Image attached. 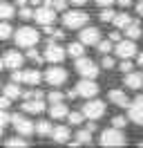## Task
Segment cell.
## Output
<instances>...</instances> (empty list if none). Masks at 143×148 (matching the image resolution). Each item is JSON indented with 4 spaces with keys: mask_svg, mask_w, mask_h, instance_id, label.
Returning a JSON list of instances; mask_svg holds the SVG:
<instances>
[{
    "mask_svg": "<svg viewBox=\"0 0 143 148\" xmlns=\"http://www.w3.org/2000/svg\"><path fill=\"white\" fill-rule=\"evenodd\" d=\"M101 146H107V148H116V146H125L127 144V137H125L123 128H107L101 132V139H98Z\"/></svg>",
    "mask_w": 143,
    "mask_h": 148,
    "instance_id": "cell-1",
    "label": "cell"
},
{
    "mask_svg": "<svg viewBox=\"0 0 143 148\" xmlns=\"http://www.w3.org/2000/svg\"><path fill=\"white\" fill-rule=\"evenodd\" d=\"M14 38H16L18 47H25V49H29V47H36V43H38L40 34H38V29L29 27V25H22L20 29H16Z\"/></svg>",
    "mask_w": 143,
    "mask_h": 148,
    "instance_id": "cell-2",
    "label": "cell"
},
{
    "mask_svg": "<svg viewBox=\"0 0 143 148\" xmlns=\"http://www.w3.org/2000/svg\"><path fill=\"white\" fill-rule=\"evenodd\" d=\"M87 20H89L87 11H80V9L63 11V25H65L67 29H80V27H85Z\"/></svg>",
    "mask_w": 143,
    "mask_h": 148,
    "instance_id": "cell-3",
    "label": "cell"
},
{
    "mask_svg": "<svg viewBox=\"0 0 143 148\" xmlns=\"http://www.w3.org/2000/svg\"><path fill=\"white\" fill-rule=\"evenodd\" d=\"M74 61H76L74 67H76V72H78L83 79H94V76H98V65L94 63V61H89L85 56H78V58H74Z\"/></svg>",
    "mask_w": 143,
    "mask_h": 148,
    "instance_id": "cell-4",
    "label": "cell"
},
{
    "mask_svg": "<svg viewBox=\"0 0 143 148\" xmlns=\"http://www.w3.org/2000/svg\"><path fill=\"white\" fill-rule=\"evenodd\" d=\"M34 20L40 27H49L54 20H56V9L49 5H40L38 9H34Z\"/></svg>",
    "mask_w": 143,
    "mask_h": 148,
    "instance_id": "cell-5",
    "label": "cell"
},
{
    "mask_svg": "<svg viewBox=\"0 0 143 148\" xmlns=\"http://www.w3.org/2000/svg\"><path fill=\"white\" fill-rule=\"evenodd\" d=\"M83 114H85L87 119H94V121L101 119V117L105 114V103L101 101V99H94V97H92V99L83 106Z\"/></svg>",
    "mask_w": 143,
    "mask_h": 148,
    "instance_id": "cell-6",
    "label": "cell"
},
{
    "mask_svg": "<svg viewBox=\"0 0 143 148\" xmlns=\"http://www.w3.org/2000/svg\"><path fill=\"white\" fill-rule=\"evenodd\" d=\"M11 126H14V128L18 130V135H22V137H29V135L36 132V126L27 119L25 114H14V117H11Z\"/></svg>",
    "mask_w": 143,
    "mask_h": 148,
    "instance_id": "cell-7",
    "label": "cell"
},
{
    "mask_svg": "<svg viewBox=\"0 0 143 148\" xmlns=\"http://www.w3.org/2000/svg\"><path fill=\"white\" fill-rule=\"evenodd\" d=\"M43 56H45V61H49V63H63L65 56H67V49H63V45H58V43H49L45 47Z\"/></svg>",
    "mask_w": 143,
    "mask_h": 148,
    "instance_id": "cell-8",
    "label": "cell"
},
{
    "mask_svg": "<svg viewBox=\"0 0 143 148\" xmlns=\"http://www.w3.org/2000/svg\"><path fill=\"white\" fill-rule=\"evenodd\" d=\"M76 94L78 97H85V99H92L98 94V83H94V79H83L76 83Z\"/></svg>",
    "mask_w": 143,
    "mask_h": 148,
    "instance_id": "cell-9",
    "label": "cell"
},
{
    "mask_svg": "<svg viewBox=\"0 0 143 148\" xmlns=\"http://www.w3.org/2000/svg\"><path fill=\"white\" fill-rule=\"evenodd\" d=\"M136 43H134V38H127V40H118L114 47V54L123 61V58H132L134 54H136Z\"/></svg>",
    "mask_w": 143,
    "mask_h": 148,
    "instance_id": "cell-10",
    "label": "cell"
},
{
    "mask_svg": "<svg viewBox=\"0 0 143 148\" xmlns=\"http://www.w3.org/2000/svg\"><path fill=\"white\" fill-rule=\"evenodd\" d=\"M127 119L143 126V97H136L134 101H130V106H127Z\"/></svg>",
    "mask_w": 143,
    "mask_h": 148,
    "instance_id": "cell-11",
    "label": "cell"
},
{
    "mask_svg": "<svg viewBox=\"0 0 143 148\" xmlns=\"http://www.w3.org/2000/svg\"><path fill=\"white\" fill-rule=\"evenodd\" d=\"M45 81L49 85H63L67 81V70L65 67H49L45 72Z\"/></svg>",
    "mask_w": 143,
    "mask_h": 148,
    "instance_id": "cell-12",
    "label": "cell"
},
{
    "mask_svg": "<svg viewBox=\"0 0 143 148\" xmlns=\"http://www.w3.org/2000/svg\"><path fill=\"white\" fill-rule=\"evenodd\" d=\"M78 40L85 43V45H96L101 40V32H98V27H80Z\"/></svg>",
    "mask_w": 143,
    "mask_h": 148,
    "instance_id": "cell-13",
    "label": "cell"
},
{
    "mask_svg": "<svg viewBox=\"0 0 143 148\" xmlns=\"http://www.w3.org/2000/svg\"><path fill=\"white\" fill-rule=\"evenodd\" d=\"M5 67H9L11 72L14 70H20L22 67V63H25V56L20 54V52H16V49H9V52H5Z\"/></svg>",
    "mask_w": 143,
    "mask_h": 148,
    "instance_id": "cell-14",
    "label": "cell"
},
{
    "mask_svg": "<svg viewBox=\"0 0 143 148\" xmlns=\"http://www.w3.org/2000/svg\"><path fill=\"white\" fill-rule=\"evenodd\" d=\"M20 106H22V112L27 114H40L45 110V99H25V103Z\"/></svg>",
    "mask_w": 143,
    "mask_h": 148,
    "instance_id": "cell-15",
    "label": "cell"
},
{
    "mask_svg": "<svg viewBox=\"0 0 143 148\" xmlns=\"http://www.w3.org/2000/svg\"><path fill=\"white\" fill-rule=\"evenodd\" d=\"M45 76L38 70H27V72H20V83H27V85H38Z\"/></svg>",
    "mask_w": 143,
    "mask_h": 148,
    "instance_id": "cell-16",
    "label": "cell"
},
{
    "mask_svg": "<svg viewBox=\"0 0 143 148\" xmlns=\"http://www.w3.org/2000/svg\"><path fill=\"white\" fill-rule=\"evenodd\" d=\"M69 137H72V132L67 126H56L52 130V139L56 144H69Z\"/></svg>",
    "mask_w": 143,
    "mask_h": 148,
    "instance_id": "cell-17",
    "label": "cell"
},
{
    "mask_svg": "<svg viewBox=\"0 0 143 148\" xmlns=\"http://www.w3.org/2000/svg\"><path fill=\"white\" fill-rule=\"evenodd\" d=\"M125 85L130 90H141L143 88V74L141 72H127L125 74Z\"/></svg>",
    "mask_w": 143,
    "mask_h": 148,
    "instance_id": "cell-18",
    "label": "cell"
},
{
    "mask_svg": "<svg viewBox=\"0 0 143 148\" xmlns=\"http://www.w3.org/2000/svg\"><path fill=\"white\" fill-rule=\"evenodd\" d=\"M110 103H114L118 108H127L130 106V99L123 90H110Z\"/></svg>",
    "mask_w": 143,
    "mask_h": 148,
    "instance_id": "cell-19",
    "label": "cell"
},
{
    "mask_svg": "<svg viewBox=\"0 0 143 148\" xmlns=\"http://www.w3.org/2000/svg\"><path fill=\"white\" fill-rule=\"evenodd\" d=\"M67 114H69V110H67V106L65 103H52V108H49V117L52 119H67Z\"/></svg>",
    "mask_w": 143,
    "mask_h": 148,
    "instance_id": "cell-20",
    "label": "cell"
},
{
    "mask_svg": "<svg viewBox=\"0 0 143 148\" xmlns=\"http://www.w3.org/2000/svg\"><path fill=\"white\" fill-rule=\"evenodd\" d=\"M2 94H5V97H9L11 101H14V99H20V97H22V92H20V85H18L16 81H11V83L2 85Z\"/></svg>",
    "mask_w": 143,
    "mask_h": 148,
    "instance_id": "cell-21",
    "label": "cell"
},
{
    "mask_svg": "<svg viewBox=\"0 0 143 148\" xmlns=\"http://www.w3.org/2000/svg\"><path fill=\"white\" fill-rule=\"evenodd\" d=\"M92 144V130L85 128V130H78L76 132V141H72V146H89Z\"/></svg>",
    "mask_w": 143,
    "mask_h": 148,
    "instance_id": "cell-22",
    "label": "cell"
},
{
    "mask_svg": "<svg viewBox=\"0 0 143 148\" xmlns=\"http://www.w3.org/2000/svg\"><path fill=\"white\" fill-rule=\"evenodd\" d=\"M67 54H69L72 58L85 56V43H80V40H76V43H69V45H67Z\"/></svg>",
    "mask_w": 143,
    "mask_h": 148,
    "instance_id": "cell-23",
    "label": "cell"
},
{
    "mask_svg": "<svg viewBox=\"0 0 143 148\" xmlns=\"http://www.w3.org/2000/svg\"><path fill=\"white\" fill-rule=\"evenodd\" d=\"M112 23H114V27H116V29H121V32H123V29L127 27L130 23H132V16H130V14H125V11H123V14H116Z\"/></svg>",
    "mask_w": 143,
    "mask_h": 148,
    "instance_id": "cell-24",
    "label": "cell"
},
{
    "mask_svg": "<svg viewBox=\"0 0 143 148\" xmlns=\"http://www.w3.org/2000/svg\"><path fill=\"white\" fill-rule=\"evenodd\" d=\"M16 16V7L9 2H0V20H11Z\"/></svg>",
    "mask_w": 143,
    "mask_h": 148,
    "instance_id": "cell-25",
    "label": "cell"
},
{
    "mask_svg": "<svg viewBox=\"0 0 143 148\" xmlns=\"http://www.w3.org/2000/svg\"><path fill=\"white\" fill-rule=\"evenodd\" d=\"M125 34H127V38H134V40H136V38H141V25H139V20H132V23H130V25H127V27L123 29Z\"/></svg>",
    "mask_w": 143,
    "mask_h": 148,
    "instance_id": "cell-26",
    "label": "cell"
},
{
    "mask_svg": "<svg viewBox=\"0 0 143 148\" xmlns=\"http://www.w3.org/2000/svg\"><path fill=\"white\" fill-rule=\"evenodd\" d=\"M52 130H54V126L49 121H38V123H36V132H38L40 137H47V135L52 137Z\"/></svg>",
    "mask_w": 143,
    "mask_h": 148,
    "instance_id": "cell-27",
    "label": "cell"
},
{
    "mask_svg": "<svg viewBox=\"0 0 143 148\" xmlns=\"http://www.w3.org/2000/svg\"><path fill=\"white\" fill-rule=\"evenodd\" d=\"M14 32H16V29L11 27V23H9V20H0V40H7Z\"/></svg>",
    "mask_w": 143,
    "mask_h": 148,
    "instance_id": "cell-28",
    "label": "cell"
},
{
    "mask_svg": "<svg viewBox=\"0 0 143 148\" xmlns=\"http://www.w3.org/2000/svg\"><path fill=\"white\" fill-rule=\"evenodd\" d=\"M114 16H116V11L110 9V7H101V11H98V18L103 20V23H112Z\"/></svg>",
    "mask_w": 143,
    "mask_h": 148,
    "instance_id": "cell-29",
    "label": "cell"
},
{
    "mask_svg": "<svg viewBox=\"0 0 143 148\" xmlns=\"http://www.w3.org/2000/svg\"><path fill=\"white\" fill-rule=\"evenodd\" d=\"M5 146H11V148H27L29 146V141L27 139H20V137H11L5 141Z\"/></svg>",
    "mask_w": 143,
    "mask_h": 148,
    "instance_id": "cell-30",
    "label": "cell"
},
{
    "mask_svg": "<svg viewBox=\"0 0 143 148\" xmlns=\"http://www.w3.org/2000/svg\"><path fill=\"white\" fill-rule=\"evenodd\" d=\"M67 119H69V123H72V126H80V123L87 119V117H85L83 112H69V114H67Z\"/></svg>",
    "mask_w": 143,
    "mask_h": 148,
    "instance_id": "cell-31",
    "label": "cell"
},
{
    "mask_svg": "<svg viewBox=\"0 0 143 148\" xmlns=\"http://www.w3.org/2000/svg\"><path fill=\"white\" fill-rule=\"evenodd\" d=\"M96 49H98V54H110L114 47H112V40H98Z\"/></svg>",
    "mask_w": 143,
    "mask_h": 148,
    "instance_id": "cell-32",
    "label": "cell"
},
{
    "mask_svg": "<svg viewBox=\"0 0 143 148\" xmlns=\"http://www.w3.org/2000/svg\"><path fill=\"white\" fill-rule=\"evenodd\" d=\"M63 99H65V94H63L61 90H54V92L47 94V101H49V103H61Z\"/></svg>",
    "mask_w": 143,
    "mask_h": 148,
    "instance_id": "cell-33",
    "label": "cell"
},
{
    "mask_svg": "<svg viewBox=\"0 0 143 148\" xmlns=\"http://www.w3.org/2000/svg\"><path fill=\"white\" fill-rule=\"evenodd\" d=\"M45 5L54 7L56 11H65V7H67V2H65V0H45Z\"/></svg>",
    "mask_w": 143,
    "mask_h": 148,
    "instance_id": "cell-34",
    "label": "cell"
},
{
    "mask_svg": "<svg viewBox=\"0 0 143 148\" xmlns=\"http://www.w3.org/2000/svg\"><path fill=\"white\" fill-rule=\"evenodd\" d=\"M101 67H105V70H114V67H116V61L112 58V56L103 54V61H101Z\"/></svg>",
    "mask_w": 143,
    "mask_h": 148,
    "instance_id": "cell-35",
    "label": "cell"
},
{
    "mask_svg": "<svg viewBox=\"0 0 143 148\" xmlns=\"http://www.w3.org/2000/svg\"><path fill=\"white\" fill-rule=\"evenodd\" d=\"M18 16H20L22 20H31V18H34V9H31V7H25V5H22V9L18 11Z\"/></svg>",
    "mask_w": 143,
    "mask_h": 148,
    "instance_id": "cell-36",
    "label": "cell"
},
{
    "mask_svg": "<svg viewBox=\"0 0 143 148\" xmlns=\"http://www.w3.org/2000/svg\"><path fill=\"white\" fill-rule=\"evenodd\" d=\"M27 56H29L31 61H36V63H43V61H45V56H43V54H38L34 47H29V49H27Z\"/></svg>",
    "mask_w": 143,
    "mask_h": 148,
    "instance_id": "cell-37",
    "label": "cell"
},
{
    "mask_svg": "<svg viewBox=\"0 0 143 148\" xmlns=\"http://www.w3.org/2000/svg\"><path fill=\"white\" fill-rule=\"evenodd\" d=\"M118 70H121L123 74H127V72H132V70H134V65H132V61H130V58H123V63L118 65Z\"/></svg>",
    "mask_w": 143,
    "mask_h": 148,
    "instance_id": "cell-38",
    "label": "cell"
},
{
    "mask_svg": "<svg viewBox=\"0 0 143 148\" xmlns=\"http://www.w3.org/2000/svg\"><path fill=\"white\" fill-rule=\"evenodd\" d=\"M9 121H11V114H9V112L5 110V108H0V126L5 128V126H7Z\"/></svg>",
    "mask_w": 143,
    "mask_h": 148,
    "instance_id": "cell-39",
    "label": "cell"
},
{
    "mask_svg": "<svg viewBox=\"0 0 143 148\" xmlns=\"http://www.w3.org/2000/svg\"><path fill=\"white\" fill-rule=\"evenodd\" d=\"M125 123H127L125 117H112V126L114 128H125Z\"/></svg>",
    "mask_w": 143,
    "mask_h": 148,
    "instance_id": "cell-40",
    "label": "cell"
},
{
    "mask_svg": "<svg viewBox=\"0 0 143 148\" xmlns=\"http://www.w3.org/2000/svg\"><path fill=\"white\" fill-rule=\"evenodd\" d=\"M110 40H112V43H118V40H121V29H114V32H110Z\"/></svg>",
    "mask_w": 143,
    "mask_h": 148,
    "instance_id": "cell-41",
    "label": "cell"
},
{
    "mask_svg": "<svg viewBox=\"0 0 143 148\" xmlns=\"http://www.w3.org/2000/svg\"><path fill=\"white\" fill-rule=\"evenodd\" d=\"M9 106H11V99H9V97H5V94H2V97H0V108H5V110H7Z\"/></svg>",
    "mask_w": 143,
    "mask_h": 148,
    "instance_id": "cell-42",
    "label": "cell"
},
{
    "mask_svg": "<svg viewBox=\"0 0 143 148\" xmlns=\"http://www.w3.org/2000/svg\"><path fill=\"white\" fill-rule=\"evenodd\" d=\"M114 2H116V0H96V5H98V7H112Z\"/></svg>",
    "mask_w": 143,
    "mask_h": 148,
    "instance_id": "cell-43",
    "label": "cell"
},
{
    "mask_svg": "<svg viewBox=\"0 0 143 148\" xmlns=\"http://www.w3.org/2000/svg\"><path fill=\"white\" fill-rule=\"evenodd\" d=\"M136 14H139V16H143V0H139V2H136Z\"/></svg>",
    "mask_w": 143,
    "mask_h": 148,
    "instance_id": "cell-44",
    "label": "cell"
},
{
    "mask_svg": "<svg viewBox=\"0 0 143 148\" xmlns=\"http://www.w3.org/2000/svg\"><path fill=\"white\" fill-rule=\"evenodd\" d=\"M72 5H76V7H83V5H87V0H69Z\"/></svg>",
    "mask_w": 143,
    "mask_h": 148,
    "instance_id": "cell-45",
    "label": "cell"
},
{
    "mask_svg": "<svg viewBox=\"0 0 143 148\" xmlns=\"http://www.w3.org/2000/svg\"><path fill=\"white\" fill-rule=\"evenodd\" d=\"M116 2H118L121 7H130V5H132V0H116Z\"/></svg>",
    "mask_w": 143,
    "mask_h": 148,
    "instance_id": "cell-46",
    "label": "cell"
},
{
    "mask_svg": "<svg viewBox=\"0 0 143 148\" xmlns=\"http://www.w3.org/2000/svg\"><path fill=\"white\" fill-rule=\"evenodd\" d=\"M139 65H141V67H143V52H141V54H139Z\"/></svg>",
    "mask_w": 143,
    "mask_h": 148,
    "instance_id": "cell-47",
    "label": "cell"
},
{
    "mask_svg": "<svg viewBox=\"0 0 143 148\" xmlns=\"http://www.w3.org/2000/svg\"><path fill=\"white\" fill-rule=\"evenodd\" d=\"M2 67H5V61H2V58H0V70H2Z\"/></svg>",
    "mask_w": 143,
    "mask_h": 148,
    "instance_id": "cell-48",
    "label": "cell"
},
{
    "mask_svg": "<svg viewBox=\"0 0 143 148\" xmlns=\"http://www.w3.org/2000/svg\"><path fill=\"white\" fill-rule=\"evenodd\" d=\"M0 137H2V126H0Z\"/></svg>",
    "mask_w": 143,
    "mask_h": 148,
    "instance_id": "cell-49",
    "label": "cell"
},
{
    "mask_svg": "<svg viewBox=\"0 0 143 148\" xmlns=\"http://www.w3.org/2000/svg\"><path fill=\"white\" fill-rule=\"evenodd\" d=\"M139 146H141V148H143V141H141V144H139Z\"/></svg>",
    "mask_w": 143,
    "mask_h": 148,
    "instance_id": "cell-50",
    "label": "cell"
}]
</instances>
